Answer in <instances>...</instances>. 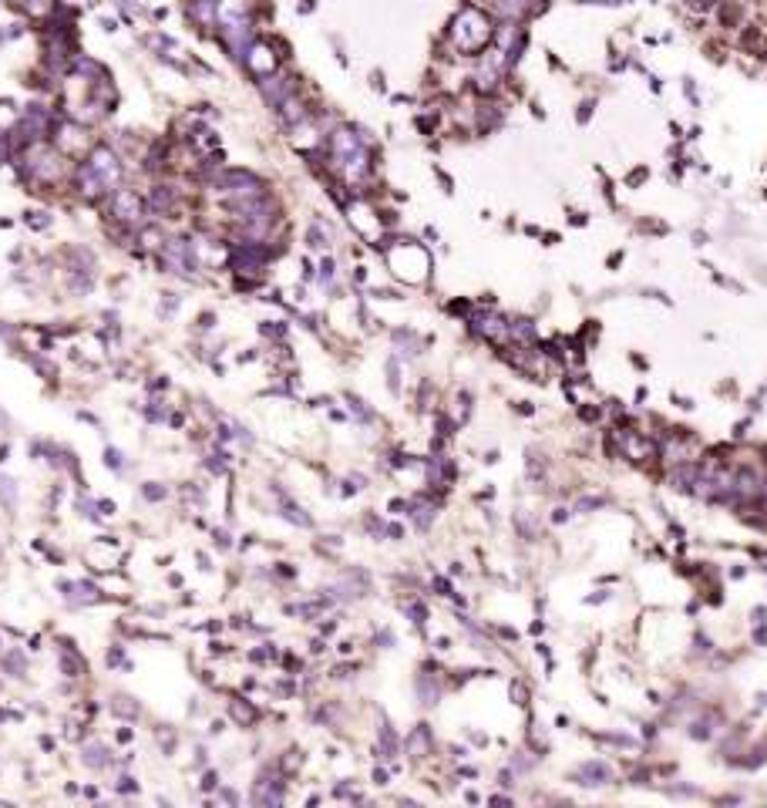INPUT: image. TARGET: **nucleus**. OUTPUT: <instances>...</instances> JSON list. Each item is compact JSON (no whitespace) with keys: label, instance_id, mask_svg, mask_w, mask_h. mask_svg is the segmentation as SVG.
I'll return each mask as SVG.
<instances>
[{"label":"nucleus","instance_id":"5701e85b","mask_svg":"<svg viewBox=\"0 0 767 808\" xmlns=\"http://www.w3.org/2000/svg\"><path fill=\"white\" fill-rule=\"evenodd\" d=\"M408 751H410V758H424L431 751V731H428V724H421V728L408 737Z\"/></svg>","mask_w":767,"mask_h":808},{"label":"nucleus","instance_id":"8fccbe9b","mask_svg":"<svg viewBox=\"0 0 767 808\" xmlns=\"http://www.w3.org/2000/svg\"><path fill=\"white\" fill-rule=\"evenodd\" d=\"M125 660V650L122 647H115V650H108V667H118Z\"/></svg>","mask_w":767,"mask_h":808},{"label":"nucleus","instance_id":"a19ab883","mask_svg":"<svg viewBox=\"0 0 767 808\" xmlns=\"http://www.w3.org/2000/svg\"><path fill=\"white\" fill-rule=\"evenodd\" d=\"M404 613H408V617L417 626H424V620H428V610H424V603H408V606H404Z\"/></svg>","mask_w":767,"mask_h":808},{"label":"nucleus","instance_id":"7ed1b4c3","mask_svg":"<svg viewBox=\"0 0 767 808\" xmlns=\"http://www.w3.org/2000/svg\"><path fill=\"white\" fill-rule=\"evenodd\" d=\"M212 189H216V196H219V199L236 203V199L263 196V192H266V182H263V179H256L253 172H246V169H226V172H219V176L212 179Z\"/></svg>","mask_w":767,"mask_h":808},{"label":"nucleus","instance_id":"f257e3e1","mask_svg":"<svg viewBox=\"0 0 767 808\" xmlns=\"http://www.w3.org/2000/svg\"><path fill=\"white\" fill-rule=\"evenodd\" d=\"M448 34H451V44H455L461 54H478L491 44L495 27H491L485 10H478V7H461L458 14H455V21H451V30H448Z\"/></svg>","mask_w":767,"mask_h":808},{"label":"nucleus","instance_id":"c756f323","mask_svg":"<svg viewBox=\"0 0 767 808\" xmlns=\"http://www.w3.org/2000/svg\"><path fill=\"white\" fill-rule=\"evenodd\" d=\"M377 751H381V758H394V755H397V734L390 731V724H384V728H381V744H377Z\"/></svg>","mask_w":767,"mask_h":808},{"label":"nucleus","instance_id":"3c124183","mask_svg":"<svg viewBox=\"0 0 767 808\" xmlns=\"http://www.w3.org/2000/svg\"><path fill=\"white\" fill-rule=\"evenodd\" d=\"M219 798H222V802H229V805H239V795H236L232 788H222V791H219Z\"/></svg>","mask_w":767,"mask_h":808},{"label":"nucleus","instance_id":"864d4df0","mask_svg":"<svg viewBox=\"0 0 767 808\" xmlns=\"http://www.w3.org/2000/svg\"><path fill=\"white\" fill-rule=\"evenodd\" d=\"M216 438H219V442H229V438H232V431L226 428V424H219V428H216Z\"/></svg>","mask_w":767,"mask_h":808},{"label":"nucleus","instance_id":"393cba45","mask_svg":"<svg viewBox=\"0 0 767 808\" xmlns=\"http://www.w3.org/2000/svg\"><path fill=\"white\" fill-rule=\"evenodd\" d=\"M451 465H448V458H428V482L431 485H448L451 482Z\"/></svg>","mask_w":767,"mask_h":808},{"label":"nucleus","instance_id":"6ab92c4d","mask_svg":"<svg viewBox=\"0 0 767 808\" xmlns=\"http://www.w3.org/2000/svg\"><path fill=\"white\" fill-rule=\"evenodd\" d=\"M276 115H280V122L286 125V129H296V125H303V122H307V108H303V102H300L296 95H290L286 102L276 104Z\"/></svg>","mask_w":767,"mask_h":808},{"label":"nucleus","instance_id":"bf43d9fd","mask_svg":"<svg viewBox=\"0 0 767 808\" xmlns=\"http://www.w3.org/2000/svg\"><path fill=\"white\" fill-rule=\"evenodd\" d=\"M102 27H104V30H118V24H115L111 17H104V21H102Z\"/></svg>","mask_w":767,"mask_h":808},{"label":"nucleus","instance_id":"5fc2aeb1","mask_svg":"<svg viewBox=\"0 0 767 808\" xmlns=\"http://www.w3.org/2000/svg\"><path fill=\"white\" fill-rule=\"evenodd\" d=\"M596 505H603V498H583V502H579V512H583V509H596Z\"/></svg>","mask_w":767,"mask_h":808},{"label":"nucleus","instance_id":"1a4fd4ad","mask_svg":"<svg viewBox=\"0 0 767 808\" xmlns=\"http://www.w3.org/2000/svg\"><path fill=\"white\" fill-rule=\"evenodd\" d=\"M243 64H246V71H249L256 81L276 75V51H273V44H266V41H253V48L246 51Z\"/></svg>","mask_w":767,"mask_h":808},{"label":"nucleus","instance_id":"20e7f679","mask_svg":"<svg viewBox=\"0 0 767 808\" xmlns=\"http://www.w3.org/2000/svg\"><path fill=\"white\" fill-rule=\"evenodd\" d=\"M162 270L192 276L199 270V246H196V239H185V236L165 239L162 243Z\"/></svg>","mask_w":767,"mask_h":808},{"label":"nucleus","instance_id":"6e6d98bb","mask_svg":"<svg viewBox=\"0 0 767 808\" xmlns=\"http://www.w3.org/2000/svg\"><path fill=\"white\" fill-rule=\"evenodd\" d=\"M212 320H216L212 313H202V317H199V330H209V327H212Z\"/></svg>","mask_w":767,"mask_h":808},{"label":"nucleus","instance_id":"e433bc0d","mask_svg":"<svg viewBox=\"0 0 767 808\" xmlns=\"http://www.w3.org/2000/svg\"><path fill=\"white\" fill-rule=\"evenodd\" d=\"M179 293H162V303H158V317H172L179 310Z\"/></svg>","mask_w":767,"mask_h":808},{"label":"nucleus","instance_id":"f03ea898","mask_svg":"<svg viewBox=\"0 0 767 808\" xmlns=\"http://www.w3.org/2000/svg\"><path fill=\"white\" fill-rule=\"evenodd\" d=\"M27 176H30V182L57 185L61 176H64V152H61V149H51L48 142L30 145V149H27Z\"/></svg>","mask_w":767,"mask_h":808},{"label":"nucleus","instance_id":"aec40b11","mask_svg":"<svg viewBox=\"0 0 767 808\" xmlns=\"http://www.w3.org/2000/svg\"><path fill=\"white\" fill-rule=\"evenodd\" d=\"M57 664H61V670H64L68 677H81V674L88 670V664L77 657V650L68 640H61V647H57Z\"/></svg>","mask_w":767,"mask_h":808},{"label":"nucleus","instance_id":"052dcab7","mask_svg":"<svg viewBox=\"0 0 767 808\" xmlns=\"http://www.w3.org/2000/svg\"><path fill=\"white\" fill-rule=\"evenodd\" d=\"M320 630H323V637H330L333 630H337V623H333V620H330V623H323V626H320Z\"/></svg>","mask_w":767,"mask_h":808},{"label":"nucleus","instance_id":"e2e57ef3","mask_svg":"<svg viewBox=\"0 0 767 808\" xmlns=\"http://www.w3.org/2000/svg\"><path fill=\"white\" fill-rule=\"evenodd\" d=\"M7 455H10V448L3 444V448H0V462H7Z\"/></svg>","mask_w":767,"mask_h":808},{"label":"nucleus","instance_id":"0eeeda50","mask_svg":"<svg viewBox=\"0 0 767 808\" xmlns=\"http://www.w3.org/2000/svg\"><path fill=\"white\" fill-rule=\"evenodd\" d=\"M219 37H222L226 51H229L236 61H243V57H246V51L253 48V41H256L249 17H246V21H232V24H219Z\"/></svg>","mask_w":767,"mask_h":808},{"label":"nucleus","instance_id":"58836bf2","mask_svg":"<svg viewBox=\"0 0 767 808\" xmlns=\"http://www.w3.org/2000/svg\"><path fill=\"white\" fill-rule=\"evenodd\" d=\"M387 388L394 394L401 391V370H397V361H394V357L387 361Z\"/></svg>","mask_w":767,"mask_h":808},{"label":"nucleus","instance_id":"ddd939ff","mask_svg":"<svg viewBox=\"0 0 767 808\" xmlns=\"http://www.w3.org/2000/svg\"><path fill=\"white\" fill-rule=\"evenodd\" d=\"M256 84H259L266 104H273V108L280 102H286L290 95H296V78H290V75H269V78L256 81Z\"/></svg>","mask_w":767,"mask_h":808},{"label":"nucleus","instance_id":"13d9d810","mask_svg":"<svg viewBox=\"0 0 767 808\" xmlns=\"http://www.w3.org/2000/svg\"><path fill=\"white\" fill-rule=\"evenodd\" d=\"M374 782H377V784H387V771H384V768H377V771H374Z\"/></svg>","mask_w":767,"mask_h":808},{"label":"nucleus","instance_id":"603ef678","mask_svg":"<svg viewBox=\"0 0 767 808\" xmlns=\"http://www.w3.org/2000/svg\"><path fill=\"white\" fill-rule=\"evenodd\" d=\"M216 546H219V549H229V532L216 529Z\"/></svg>","mask_w":767,"mask_h":808},{"label":"nucleus","instance_id":"680f3d73","mask_svg":"<svg viewBox=\"0 0 767 808\" xmlns=\"http://www.w3.org/2000/svg\"><path fill=\"white\" fill-rule=\"evenodd\" d=\"M710 3H714V0H693V7H700V10H707Z\"/></svg>","mask_w":767,"mask_h":808},{"label":"nucleus","instance_id":"f3484780","mask_svg":"<svg viewBox=\"0 0 767 808\" xmlns=\"http://www.w3.org/2000/svg\"><path fill=\"white\" fill-rule=\"evenodd\" d=\"M273 496H276V509H280L283 519L293 522V525H300V529H313V519L307 516V509H303V505H296L293 498L283 492L280 485H273Z\"/></svg>","mask_w":767,"mask_h":808},{"label":"nucleus","instance_id":"4c0bfd02","mask_svg":"<svg viewBox=\"0 0 767 808\" xmlns=\"http://www.w3.org/2000/svg\"><path fill=\"white\" fill-rule=\"evenodd\" d=\"M209 471H216V475H226V465H229V451H216V455H209Z\"/></svg>","mask_w":767,"mask_h":808},{"label":"nucleus","instance_id":"b1692460","mask_svg":"<svg viewBox=\"0 0 767 808\" xmlns=\"http://www.w3.org/2000/svg\"><path fill=\"white\" fill-rule=\"evenodd\" d=\"M0 667H3V674H10V677H24V670H27L24 650H7L0 657Z\"/></svg>","mask_w":767,"mask_h":808},{"label":"nucleus","instance_id":"a878e982","mask_svg":"<svg viewBox=\"0 0 767 808\" xmlns=\"http://www.w3.org/2000/svg\"><path fill=\"white\" fill-rule=\"evenodd\" d=\"M327 606H330V596H327V600H313V603H296V606H286V613H293V617H300V620H313V617L327 613Z\"/></svg>","mask_w":767,"mask_h":808},{"label":"nucleus","instance_id":"4be33fe9","mask_svg":"<svg viewBox=\"0 0 767 808\" xmlns=\"http://www.w3.org/2000/svg\"><path fill=\"white\" fill-rule=\"evenodd\" d=\"M189 142H196L199 156H216V152H219V135H216L212 129H205V125H199V129H196V135H192Z\"/></svg>","mask_w":767,"mask_h":808},{"label":"nucleus","instance_id":"412c9836","mask_svg":"<svg viewBox=\"0 0 767 808\" xmlns=\"http://www.w3.org/2000/svg\"><path fill=\"white\" fill-rule=\"evenodd\" d=\"M81 761H84V768H95V771H102L104 764L111 761V755H108V748H104L102 741H91V744H84V751H81Z\"/></svg>","mask_w":767,"mask_h":808},{"label":"nucleus","instance_id":"dca6fc26","mask_svg":"<svg viewBox=\"0 0 767 808\" xmlns=\"http://www.w3.org/2000/svg\"><path fill=\"white\" fill-rule=\"evenodd\" d=\"M57 590H61V596H64V600L71 603V606H81V603H98V600H104V596H102V590H98L95 583H84V579H77V583H68V579H64V583H61Z\"/></svg>","mask_w":767,"mask_h":808},{"label":"nucleus","instance_id":"2f4dec72","mask_svg":"<svg viewBox=\"0 0 767 808\" xmlns=\"http://www.w3.org/2000/svg\"><path fill=\"white\" fill-rule=\"evenodd\" d=\"M511 337L522 340V344L536 340V323L532 320H511Z\"/></svg>","mask_w":767,"mask_h":808},{"label":"nucleus","instance_id":"f8f14e48","mask_svg":"<svg viewBox=\"0 0 767 808\" xmlns=\"http://www.w3.org/2000/svg\"><path fill=\"white\" fill-rule=\"evenodd\" d=\"M613 451H619V455H623V458H629V462H643V458H650V455H653V442H646V438L636 435V431H616Z\"/></svg>","mask_w":767,"mask_h":808},{"label":"nucleus","instance_id":"72a5a7b5","mask_svg":"<svg viewBox=\"0 0 767 808\" xmlns=\"http://www.w3.org/2000/svg\"><path fill=\"white\" fill-rule=\"evenodd\" d=\"M142 415L149 417V421H165V417H169V404L155 397V401L149 404V408H142Z\"/></svg>","mask_w":767,"mask_h":808},{"label":"nucleus","instance_id":"2eb2a0df","mask_svg":"<svg viewBox=\"0 0 767 808\" xmlns=\"http://www.w3.org/2000/svg\"><path fill=\"white\" fill-rule=\"evenodd\" d=\"M176 206H179V189H176V185H169V182L152 185V192H149V212H155V216H172Z\"/></svg>","mask_w":767,"mask_h":808},{"label":"nucleus","instance_id":"49530a36","mask_svg":"<svg viewBox=\"0 0 767 808\" xmlns=\"http://www.w3.org/2000/svg\"><path fill=\"white\" fill-rule=\"evenodd\" d=\"M259 330H263L266 337H273V340H283V337H286V323H263Z\"/></svg>","mask_w":767,"mask_h":808},{"label":"nucleus","instance_id":"7c9ffc66","mask_svg":"<svg viewBox=\"0 0 767 808\" xmlns=\"http://www.w3.org/2000/svg\"><path fill=\"white\" fill-rule=\"evenodd\" d=\"M417 694H421V704H437V684H431V677L428 674H421L417 677Z\"/></svg>","mask_w":767,"mask_h":808},{"label":"nucleus","instance_id":"9d476101","mask_svg":"<svg viewBox=\"0 0 767 808\" xmlns=\"http://www.w3.org/2000/svg\"><path fill=\"white\" fill-rule=\"evenodd\" d=\"M468 323H471V330H475L478 337L491 340V344H505V340L511 337V323L505 317H498V313H475Z\"/></svg>","mask_w":767,"mask_h":808},{"label":"nucleus","instance_id":"79ce46f5","mask_svg":"<svg viewBox=\"0 0 767 808\" xmlns=\"http://www.w3.org/2000/svg\"><path fill=\"white\" fill-rule=\"evenodd\" d=\"M142 496L149 498V502H162V498H165V485H158V482H145V485H142Z\"/></svg>","mask_w":767,"mask_h":808},{"label":"nucleus","instance_id":"de8ad7c7","mask_svg":"<svg viewBox=\"0 0 767 808\" xmlns=\"http://www.w3.org/2000/svg\"><path fill=\"white\" fill-rule=\"evenodd\" d=\"M216 784H219V775H216V771H205L199 788H202V791H216Z\"/></svg>","mask_w":767,"mask_h":808},{"label":"nucleus","instance_id":"09e8293b","mask_svg":"<svg viewBox=\"0 0 767 808\" xmlns=\"http://www.w3.org/2000/svg\"><path fill=\"white\" fill-rule=\"evenodd\" d=\"M118 791H122V795H131V791H138V782L125 775V778H118Z\"/></svg>","mask_w":767,"mask_h":808},{"label":"nucleus","instance_id":"c85d7f7f","mask_svg":"<svg viewBox=\"0 0 767 808\" xmlns=\"http://www.w3.org/2000/svg\"><path fill=\"white\" fill-rule=\"evenodd\" d=\"M0 502H3L7 512L17 509V485H14V478H7V475H0Z\"/></svg>","mask_w":767,"mask_h":808},{"label":"nucleus","instance_id":"39448f33","mask_svg":"<svg viewBox=\"0 0 767 808\" xmlns=\"http://www.w3.org/2000/svg\"><path fill=\"white\" fill-rule=\"evenodd\" d=\"M108 199H111V203H108V212H111L115 223H122L128 229H142V226H145L149 203H145L138 192H131V189H115Z\"/></svg>","mask_w":767,"mask_h":808},{"label":"nucleus","instance_id":"423d86ee","mask_svg":"<svg viewBox=\"0 0 767 808\" xmlns=\"http://www.w3.org/2000/svg\"><path fill=\"white\" fill-rule=\"evenodd\" d=\"M91 169H95V176L102 179V185L108 189V196L115 192V189H122V179H125V165H122V158H118V152L111 149V145H104V142H98L91 152H88V158H84Z\"/></svg>","mask_w":767,"mask_h":808},{"label":"nucleus","instance_id":"f704fd0d","mask_svg":"<svg viewBox=\"0 0 767 808\" xmlns=\"http://www.w3.org/2000/svg\"><path fill=\"white\" fill-rule=\"evenodd\" d=\"M410 519H414V525H417V529H428V525H431V519H435V509H431V505H417V509L410 512Z\"/></svg>","mask_w":767,"mask_h":808},{"label":"nucleus","instance_id":"a211bd4d","mask_svg":"<svg viewBox=\"0 0 767 808\" xmlns=\"http://www.w3.org/2000/svg\"><path fill=\"white\" fill-rule=\"evenodd\" d=\"M576 778H579V784H586V788H599V784H606L613 778V768H609L606 761H586V764L576 771Z\"/></svg>","mask_w":767,"mask_h":808},{"label":"nucleus","instance_id":"4d7b16f0","mask_svg":"<svg viewBox=\"0 0 767 808\" xmlns=\"http://www.w3.org/2000/svg\"><path fill=\"white\" fill-rule=\"evenodd\" d=\"M384 532H387V536H394V539H401V536H404V529H401V525H387Z\"/></svg>","mask_w":767,"mask_h":808},{"label":"nucleus","instance_id":"cd10ccee","mask_svg":"<svg viewBox=\"0 0 767 808\" xmlns=\"http://www.w3.org/2000/svg\"><path fill=\"white\" fill-rule=\"evenodd\" d=\"M229 714L236 717V721H239V724H256V721H259V711H256L253 704H243L239 697H236V701H229Z\"/></svg>","mask_w":767,"mask_h":808},{"label":"nucleus","instance_id":"c03bdc74","mask_svg":"<svg viewBox=\"0 0 767 808\" xmlns=\"http://www.w3.org/2000/svg\"><path fill=\"white\" fill-rule=\"evenodd\" d=\"M104 465L111 471H122V465H125V462H122V451H118V448H104Z\"/></svg>","mask_w":767,"mask_h":808},{"label":"nucleus","instance_id":"c9c22d12","mask_svg":"<svg viewBox=\"0 0 767 808\" xmlns=\"http://www.w3.org/2000/svg\"><path fill=\"white\" fill-rule=\"evenodd\" d=\"M333 273H337V263H333L330 256H323V263H320V273H316V280H320V287H323V290L333 283Z\"/></svg>","mask_w":767,"mask_h":808},{"label":"nucleus","instance_id":"0e129e2a","mask_svg":"<svg viewBox=\"0 0 767 808\" xmlns=\"http://www.w3.org/2000/svg\"><path fill=\"white\" fill-rule=\"evenodd\" d=\"M761 492H764V496H767V482H764V485H761Z\"/></svg>","mask_w":767,"mask_h":808},{"label":"nucleus","instance_id":"bb28decb","mask_svg":"<svg viewBox=\"0 0 767 808\" xmlns=\"http://www.w3.org/2000/svg\"><path fill=\"white\" fill-rule=\"evenodd\" d=\"M108 707H111V714H118V717H128V721L142 714V707H138V701H131L128 694H115V697H111V704H108Z\"/></svg>","mask_w":767,"mask_h":808},{"label":"nucleus","instance_id":"6e6552de","mask_svg":"<svg viewBox=\"0 0 767 808\" xmlns=\"http://www.w3.org/2000/svg\"><path fill=\"white\" fill-rule=\"evenodd\" d=\"M509 64H505V54L502 51H488L482 61H478V68H475V88L482 91V95H491L495 88H498V81H502V71H505Z\"/></svg>","mask_w":767,"mask_h":808},{"label":"nucleus","instance_id":"ea45409f","mask_svg":"<svg viewBox=\"0 0 767 808\" xmlns=\"http://www.w3.org/2000/svg\"><path fill=\"white\" fill-rule=\"evenodd\" d=\"M347 404H350V411H354V415H357L360 421H374V415H370V411L363 408V401H360L357 394H347Z\"/></svg>","mask_w":767,"mask_h":808},{"label":"nucleus","instance_id":"4468645a","mask_svg":"<svg viewBox=\"0 0 767 808\" xmlns=\"http://www.w3.org/2000/svg\"><path fill=\"white\" fill-rule=\"evenodd\" d=\"M75 185H77V196H81L84 203H98L102 196H108V189L102 185V179L95 176V169H91L88 162H81V165H77Z\"/></svg>","mask_w":767,"mask_h":808},{"label":"nucleus","instance_id":"473e14b6","mask_svg":"<svg viewBox=\"0 0 767 808\" xmlns=\"http://www.w3.org/2000/svg\"><path fill=\"white\" fill-rule=\"evenodd\" d=\"M307 246H310V250H327V246H330V236H327L323 229H320V226H316V223H313V226L307 229Z\"/></svg>","mask_w":767,"mask_h":808},{"label":"nucleus","instance_id":"9b49d317","mask_svg":"<svg viewBox=\"0 0 767 808\" xmlns=\"http://www.w3.org/2000/svg\"><path fill=\"white\" fill-rule=\"evenodd\" d=\"M283 782L276 778V771L273 768H263L259 771V778H256V788H253V802L263 808H276L283 805Z\"/></svg>","mask_w":767,"mask_h":808},{"label":"nucleus","instance_id":"37998d69","mask_svg":"<svg viewBox=\"0 0 767 808\" xmlns=\"http://www.w3.org/2000/svg\"><path fill=\"white\" fill-rule=\"evenodd\" d=\"M24 223L34 226V229H48V226H51V216H48V212H27Z\"/></svg>","mask_w":767,"mask_h":808},{"label":"nucleus","instance_id":"a18cd8bd","mask_svg":"<svg viewBox=\"0 0 767 808\" xmlns=\"http://www.w3.org/2000/svg\"><path fill=\"white\" fill-rule=\"evenodd\" d=\"M30 364L37 367V370H41V374L48 377V381H54V377H57V367H54V364H48L44 357H30Z\"/></svg>","mask_w":767,"mask_h":808}]
</instances>
